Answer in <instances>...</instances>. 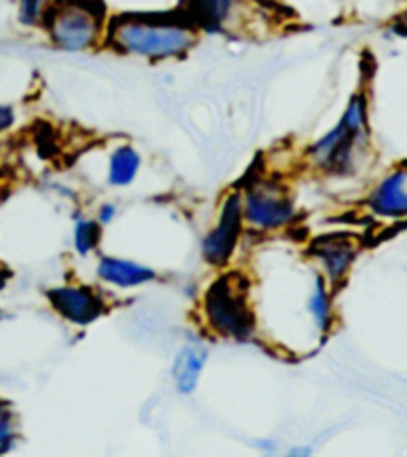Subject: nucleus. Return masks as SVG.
Instances as JSON below:
<instances>
[{
    "mask_svg": "<svg viewBox=\"0 0 407 457\" xmlns=\"http://www.w3.org/2000/svg\"><path fill=\"white\" fill-rule=\"evenodd\" d=\"M368 208L378 218H407V168H395V170L381 178L379 184L370 194Z\"/></svg>",
    "mask_w": 407,
    "mask_h": 457,
    "instance_id": "1a4fd4ad",
    "label": "nucleus"
},
{
    "mask_svg": "<svg viewBox=\"0 0 407 457\" xmlns=\"http://www.w3.org/2000/svg\"><path fill=\"white\" fill-rule=\"evenodd\" d=\"M114 214H116V208L112 204H102V208L98 210V224H110L114 220Z\"/></svg>",
    "mask_w": 407,
    "mask_h": 457,
    "instance_id": "6ab92c4d",
    "label": "nucleus"
},
{
    "mask_svg": "<svg viewBox=\"0 0 407 457\" xmlns=\"http://www.w3.org/2000/svg\"><path fill=\"white\" fill-rule=\"evenodd\" d=\"M53 0H19V21L24 27H38Z\"/></svg>",
    "mask_w": 407,
    "mask_h": 457,
    "instance_id": "dca6fc26",
    "label": "nucleus"
},
{
    "mask_svg": "<svg viewBox=\"0 0 407 457\" xmlns=\"http://www.w3.org/2000/svg\"><path fill=\"white\" fill-rule=\"evenodd\" d=\"M42 24L50 42L66 53L95 48L106 35V16L98 0H53Z\"/></svg>",
    "mask_w": 407,
    "mask_h": 457,
    "instance_id": "7ed1b4c3",
    "label": "nucleus"
},
{
    "mask_svg": "<svg viewBox=\"0 0 407 457\" xmlns=\"http://www.w3.org/2000/svg\"><path fill=\"white\" fill-rule=\"evenodd\" d=\"M244 218L256 230H278L294 222L295 206L287 192L274 182H256L244 194Z\"/></svg>",
    "mask_w": 407,
    "mask_h": 457,
    "instance_id": "39448f33",
    "label": "nucleus"
},
{
    "mask_svg": "<svg viewBox=\"0 0 407 457\" xmlns=\"http://www.w3.org/2000/svg\"><path fill=\"white\" fill-rule=\"evenodd\" d=\"M204 363H206V352L194 348V345H186V348H182V352L176 355L172 366V378L176 387L180 389L182 394H192L194 389H196Z\"/></svg>",
    "mask_w": 407,
    "mask_h": 457,
    "instance_id": "f8f14e48",
    "label": "nucleus"
},
{
    "mask_svg": "<svg viewBox=\"0 0 407 457\" xmlns=\"http://www.w3.org/2000/svg\"><path fill=\"white\" fill-rule=\"evenodd\" d=\"M370 108L366 92H355L332 130L305 152L308 162L328 174H350L370 148Z\"/></svg>",
    "mask_w": 407,
    "mask_h": 457,
    "instance_id": "f03ea898",
    "label": "nucleus"
},
{
    "mask_svg": "<svg viewBox=\"0 0 407 457\" xmlns=\"http://www.w3.org/2000/svg\"><path fill=\"white\" fill-rule=\"evenodd\" d=\"M96 272L102 282L116 287H136L156 280V272L152 268L122 258H102Z\"/></svg>",
    "mask_w": 407,
    "mask_h": 457,
    "instance_id": "9b49d317",
    "label": "nucleus"
},
{
    "mask_svg": "<svg viewBox=\"0 0 407 457\" xmlns=\"http://www.w3.org/2000/svg\"><path fill=\"white\" fill-rule=\"evenodd\" d=\"M198 30L178 14H118L108 22L104 42L120 54L146 61H172L188 54Z\"/></svg>",
    "mask_w": 407,
    "mask_h": 457,
    "instance_id": "f257e3e1",
    "label": "nucleus"
},
{
    "mask_svg": "<svg viewBox=\"0 0 407 457\" xmlns=\"http://www.w3.org/2000/svg\"><path fill=\"white\" fill-rule=\"evenodd\" d=\"M14 124V110L11 106L0 104V132H4Z\"/></svg>",
    "mask_w": 407,
    "mask_h": 457,
    "instance_id": "a211bd4d",
    "label": "nucleus"
},
{
    "mask_svg": "<svg viewBox=\"0 0 407 457\" xmlns=\"http://www.w3.org/2000/svg\"><path fill=\"white\" fill-rule=\"evenodd\" d=\"M237 0H184L180 12L198 32H222L232 21Z\"/></svg>",
    "mask_w": 407,
    "mask_h": 457,
    "instance_id": "9d476101",
    "label": "nucleus"
},
{
    "mask_svg": "<svg viewBox=\"0 0 407 457\" xmlns=\"http://www.w3.org/2000/svg\"><path fill=\"white\" fill-rule=\"evenodd\" d=\"M204 320L212 332L234 340H248L256 329L253 312L245 298V286L240 276H220L208 287L202 302Z\"/></svg>",
    "mask_w": 407,
    "mask_h": 457,
    "instance_id": "20e7f679",
    "label": "nucleus"
},
{
    "mask_svg": "<svg viewBox=\"0 0 407 457\" xmlns=\"http://www.w3.org/2000/svg\"><path fill=\"white\" fill-rule=\"evenodd\" d=\"M310 256L316 258L326 272V280L336 286L350 272L355 256H358V244L350 236L332 234L320 236L311 242Z\"/></svg>",
    "mask_w": 407,
    "mask_h": 457,
    "instance_id": "6e6552de",
    "label": "nucleus"
},
{
    "mask_svg": "<svg viewBox=\"0 0 407 457\" xmlns=\"http://www.w3.org/2000/svg\"><path fill=\"white\" fill-rule=\"evenodd\" d=\"M48 302L58 316L76 326H88L106 312V302L90 286H61L48 292Z\"/></svg>",
    "mask_w": 407,
    "mask_h": 457,
    "instance_id": "0eeeda50",
    "label": "nucleus"
},
{
    "mask_svg": "<svg viewBox=\"0 0 407 457\" xmlns=\"http://www.w3.org/2000/svg\"><path fill=\"white\" fill-rule=\"evenodd\" d=\"M16 423L14 413L8 405L0 403V453H6L14 445Z\"/></svg>",
    "mask_w": 407,
    "mask_h": 457,
    "instance_id": "f3484780",
    "label": "nucleus"
},
{
    "mask_svg": "<svg viewBox=\"0 0 407 457\" xmlns=\"http://www.w3.org/2000/svg\"><path fill=\"white\" fill-rule=\"evenodd\" d=\"M100 236L102 234H100L98 220H84V218L76 220L74 248L80 253V256H88L92 250L98 248Z\"/></svg>",
    "mask_w": 407,
    "mask_h": 457,
    "instance_id": "2eb2a0df",
    "label": "nucleus"
},
{
    "mask_svg": "<svg viewBox=\"0 0 407 457\" xmlns=\"http://www.w3.org/2000/svg\"><path fill=\"white\" fill-rule=\"evenodd\" d=\"M244 222V198L240 192H232L230 196L224 200L216 226L212 228L202 242V253L208 264H228V260L234 256L237 240H240L242 236Z\"/></svg>",
    "mask_w": 407,
    "mask_h": 457,
    "instance_id": "423d86ee",
    "label": "nucleus"
},
{
    "mask_svg": "<svg viewBox=\"0 0 407 457\" xmlns=\"http://www.w3.org/2000/svg\"><path fill=\"white\" fill-rule=\"evenodd\" d=\"M140 154L132 146H120L110 156L108 182L112 186H129L140 168Z\"/></svg>",
    "mask_w": 407,
    "mask_h": 457,
    "instance_id": "ddd939ff",
    "label": "nucleus"
},
{
    "mask_svg": "<svg viewBox=\"0 0 407 457\" xmlns=\"http://www.w3.org/2000/svg\"><path fill=\"white\" fill-rule=\"evenodd\" d=\"M308 308L311 312L313 320H316V326L320 328V332H328L329 324H332V300H329L328 287L324 278L318 276L316 278V287L308 300Z\"/></svg>",
    "mask_w": 407,
    "mask_h": 457,
    "instance_id": "4468645a",
    "label": "nucleus"
},
{
    "mask_svg": "<svg viewBox=\"0 0 407 457\" xmlns=\"http://www.w3.org/2000/svg\"><path fill=\"white\" fill-rule=\"evenodd\" d=\"M4 280H6V276H4V272H0V287L4 286Z\"/></svg>",
    "mask_w": 407,
    "mask_h": 457,
    "instance_id": "aec40b11",
    "label": "nucleus"
}]
</instances>
